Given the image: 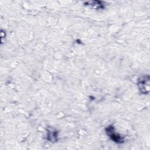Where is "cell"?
<instances>
[{"instance_id":"1","label":"cell","mask_w":150,"mask_h":150,"mask_svg":"<svg viewBox=\"0 0 150 150\" xmlns=\"http://www.w3.org/2000/svg\"><path fill=\"white\" fill-rule=\"evenodd\" d=\"M105 132L107 135L114 142L118 143V144H121L124 142V138L121 135H120L118 134H117L114 129V127L113 125H109L105 128Z\"/></svg>"},{"instance_id":"2","label":"cell","mask_w":150,"mask_h":150,"mask_svg":"<svg viewBox=\"0 0 150 150\" xmlns=\"http://www.w3.org/2000/svg\"><path fill=\"white\" fill-rule=\"evenodd\" d=\"M149 76H144L141 77L138 83V86L140 91L142 94H148L149 91Z\"/></svg>"},{"instance_id":"4","label":"cell","mask_w":150,"mask_h":150,"mask_svg":"<svg viewBox=\"0 0 150 150\" xmlns=\"http://www.w3.org/2000/svg\"><path fill=\"white\" fill-rule=\"evenodd\" d=\"M86 5H89L96 9H103L104 8V3L100 1H87L84 3Z\"/></svg>"},{"instance_id":"3","label":"cell","mask_w":150,"mask_h":150,"mask_svg":"<svg viewBox=\"0 0 150 150\" xmlns=\"http://www.w3.org/2000/svg\"><path fill=\"white\" fill-rule=\"evenodd\" d=\"M58 132L57 131L52 128H49L47 129V139L50 142H56L57 141Z\"/></svg>"}]
</instances>
